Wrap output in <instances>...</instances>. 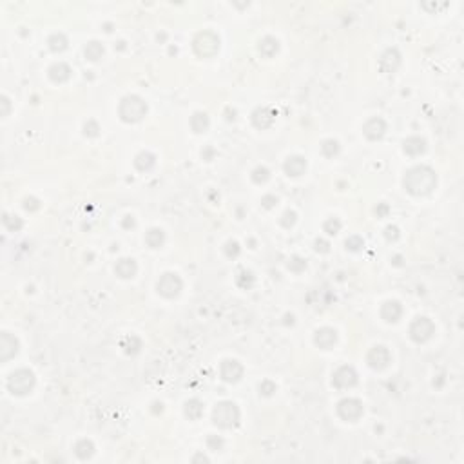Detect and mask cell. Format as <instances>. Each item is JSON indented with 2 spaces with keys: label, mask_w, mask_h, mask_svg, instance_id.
I'll list each match as a JSON object with an SVG mask.
<instances>
[{
  "label": "cell",
  "mask_w": 464,
  "mask_h": 464,
  "mask_svg": "<svg viewBox=\"0 0 464 464\" xmlns=\"http://www.w3.org/2000/svg\"><path fill=\"white\" fill-rule=\"evenodd\" d=\"M145 243L151 247V249H160L161 245L165 243V232L161 229H151L149 232L145 234Z\"/></svg>",
  "instance_id": "25"
},
{
  "label": "cell",
  "mask_w": 464,
  "mask_h": 464,
  "mask_svg": "<svg viewBox=\"0 0 464 464\" xmlns=\"http://www.w3.org/2000/svg\"><path fill=\"white\" fill-rule=\"evenodd\" d=\"M250 178H252L254 183L261 185L265 183V181L270 178V171L267 169V167H263V165H259V167H256V169L252 171V174H250Z\"/></svg>",
  "instance_id": "33"
},
{
  "label": "cell",
  "mask_w": 464,
  "mask_h": 464,
  "mask_svg": "<svg viewBox=\"0 0 464 464\" xmlns=\"http://www.w3.org/2000/svg\"><path fill=\"white\" fill-rule=\"evenodd\" d=\"M295 219H298V214H295L294 211H290V209H288V211L283 212V216H281L280 223H281V227H285V229H290V227H294Z\"/></svg>",
  "instance_id": "37"
},
{
  "label": "cell",
  "mask_w": 464,
  "mask_h": 464,
  "mask_svg": "<svg viewBox=\"0 0 464 464\" xmlns=\"http://www.w3.org/2000/svg\"><path fill=\"white\" fill-rule=\"evenodd\" d=\"M323 230H325L328 236H336L341 230V221L338 218H328L325 223H323Z\"/></svg>",
  "instance_id": "34"
},
{
  "label": "cell",
  "mask_w": 464,
  "mask_h": 464,
  "mask_svg": "<svg viewBox=\"0 0 464 464\" xmlns=\"http://www.w3.org/2000/svg\"><path fill=\"white\" fill-rule=\"evenodd\" d=\"M338 415L346 422H356L363 415V403L356 397H345L338 403Z\"/></svg>",
  "instance_id": "7"
},
{
  "label": "cell",
  "mask_w": 464,
  "mask_h": 464,
  "mask_svg": "<svg viewBox=\"0 0 464 464\" xmlns=\"http://www.w3.org/2000/svg\"><path fill=\"white\" fill-rule=\"evenodd\" d=\"M366 361H368V366L374 370H384L390 364L392 361V354L390 350L386 348V346H374L372 350L368 352V356H366Z\"/></svg>",
  "instance_id": "10"
},
{
  "label": "cell",
  "mask_w": 464,
  "mask_h": 464,
  "mask_svg": "<svg viewBox=\"0 0 464 464\" xmlns=\"http://www.w3.org/2000/svg\"><path fill=\"white\" fill-rule=\"evenodd\" d=\"M75 453H77L78 459L85 460L95 453V444H92L89 439H80V441L75 444Z\"/></svg>",
  "instance_id": "26"
},
{
  "label": "cell",
  "mask_w": 464,
  "mask_h": 464,
  "mask_svg": "<svg viewBox=\"0 0 464 464\" xmlns=\"http://www.w3.org/2000/svg\"><path fill=\"white\" fill-rule=\"evenodd\" d=\"M2 223H4V227L9 230V232H18V230L24 227L22 218H18V216L4 214V218H2Z\"/></svg>",
  "instance_id": "32"
},
{
  "label": "cell",
  "mask_w": 464,
  "mask_h": 464,
  "mask_svg": "<svg viewBox=\"0 0 464 464\" xmlns=\"http://www.w3.org/2000/svg\"><path fill=\"white\" fill-rule=\"evenodd\" d=\"M276 203H277V198L274 194H267V196H263V198H261V205H263L265 209L276 207Z\"/></svg>",
  "instance_id": "43"
},
{
  "label": "cell",
  "mask_w": 464,
  "mask_h": 464,
  "mask_svg": "<svg viewBox=\"0 0 464 464\" xmlns=\"http://www.w3.org/2000/svg\"><path fill=\"white\" fill-rule=\"evenodd\" d=\"M209 125H211V120H209L207 113L198 111L191 116V129L194 131V133H198V135L205 133V131L209 129Z\"/></svg>",
  "instance_id": "24"
},
{
  "label": "cell",
  "mask_w": 464,
  "mask_h": 464,
  "mask_svg": "<svg viewBox=\"0 0 464 464\" xmlns=\"http://www.w3.org/2000/svg\"><path fill=\"white\" fill-rule=\"evenodd\" d=\"M219 374L227 383H238L243 377V366L236 359H225L219 366Z\"/></svg>",
  "instance_id": "11"
},
{
  "label": "cell",
  "mask_w": 464,
  "mask_h": 464,
  "mask_svg": "<svg viewBox=\"0 0 464 464\" xmlns=\"http://www.w3.org/2000/svg\"><path fill=\"white\" fill-rule=\"evenodd\" d=\"M314 245H315V250L321 254H326L330 250V243L326 242V239H315Z\"/></svg>",
  "instance_id": "45"
},
{
  "label": "cell",
  "mask_w": 464,
  "mask_h": 464,
  "mask_svg": "<svg viewBox=\"0 0 464 464\" xmlns=\"http://www.w3.org/2000/svg\"><path fill=\"white\" fill-rule=\"evenodd\" d=\"M225 256L230 257V259H236V257L239 256V252H242V249H239L238 242H227L225 243Z\"/></svg>",
  "instance_id": "38"
},
{
  "label": "cell",
  "mask_w": 464,
  "mask_h": 464,
  "mask_svg": "<svg viewBox=\"0 0 464 464\" xmlns=\"http://www.w3.org/2000/svg\"><path fill=\"white\" fill-rule=\"evenodd\" d=\"M288 269H290L292 272H303V270L307 269V261L300 256H294V257H290V261H288Z\"/></svg>",
  "instance_id": "35"
},
{
  "label": "cell",
  "mask_w": 464,
  "mask_h": 464,
  "mask_svg": "<svg viewBox=\"0 0 464 464\" xmlns=\"http://www.w3.org/2000/svg\"><path fill=\"white\" fill-rule=\"evenodd\" d=\"M185 415H187L191 421H198V419L203 415V404H201V401H198V399L187 401V404H185Z\"/></svg>",
  "instance_id": "28"
},
{
  "label": "cell",
  "mask_w": 464,
  "mask_h": 464,
  "mask_svg": "<svg viewBox=\"0 0 464 464\" xmlns=\"http://www.w3.org/2000/svg\"><path fill=\"white\" fill-rule=\"evenodd\" d=\"M363 133H364V136L368 140H372V142L381 140L384 136V133H386V122H384L383 118H379V116H374V118H370L368 122L363 125Z\"/></svg>",
  "instance_id": "13"
},
{
  "label": "cell",
  "mask_w": 464,
  "mask_h": 464,
  "mask_svg": "<svg viewBox=\"0 0 464 464\" xmlns=\"http://www.w3.org/2000/svg\"><path fill=\"white\" fill-rule=\"evenodd\" d=\"M314 343L315 346H319L321 350H330L332 346L338 343V332L334 328H330V326H323L315 332L314 336Z\"/></svg>",
  "instance_id": "14"
},
{
  "label": "cell",
  "mask_w": 464,
  "mask_h": 464,
  "mask_svg": "<svg viewBox=\"0 0 464 464\" xmlns=\"http://www.w3.org/2000/svg\"><path fill=\"white\" fill-rule=\"evenodd\" d=\"M122 346H123V350H125V354L135 356V354H138L140 348H142V339L136 338V336H127V338L122 341Z\"/></svg>",
  "instance_id": "30"
},
{
  "label": "cell",
  "mask_w": 464,
  "mask_h": 464,
  "mask_svg": "<svg viewBox=\"0 0 464 464\" xmlns=\"http://www.w3.org/2000/svg\"><path fill=\"white\" fill-rule=\"evenodd\" d=\"M207 446H209V450H212V452H218V450L223 448V439L218 437V435H209Z\"/></svg>",
  "instance_id": "40"
},
{
  "label": "cell",
  "mask_w": 464,
  "mask_h": 464,
  "mask_svg": "<svg viewBox=\"0 0 464 464\" xmlns=\"http://www.w3.org/2000/svg\"><path fill=\"white\" fill-rule=\"evenodd\" d=\"M118 115H120V118H122L123 122H127V123L140 122V120L147 115V104L143 102L142 96L129 95V96H125L122 102H120Z\"/></svg>",
  "instance_id": "2"
},
{
  "label": "cell",
  "mask_w": 464,
  "mask_h": 464,
  "mask_svg": "<svg viewBox=\"0 0 464 464\" xmlns=\"http://www.w3.org/2000/svg\"><path fill=\"white\" fill-rule=\"evenodd\" d=\"M192 47H194V53L200 58H211L218 53L219 39L212 31H201L192 40Z\"/></svg>",
  "instance_id": "5"
},
{
  "label": "cell",
  "mask_w": 464,
  "mask_h": 464,
  "mask_svg": "<svg viewBox=\"0 0 464 464\" xmlns=\"http://www.w3.org/2000/svg\"><path fill=\"white\" fill-rule=\"evenodd\" d=\"M332 384L339 390H346V388H354L357 384V372L345 364V366H339L334 374H332Z\"/></svg>",
  "instance_id": "9"
},
{
  "label": "cell",
  "mask_w": 464,
  "mask_h": 464,
  "mask_svg": "<svg viewBox=\"0 0 464 464\" xmlns=\"http://www.w3.org/2000/svg\"><path fill=\"white\" fill-rule=\"evenodd\" d=\"M0 104H2V107H4V109H2V116H8L9 115V105H11V104H9L8 96H2V102H0Z\"/></svg>",
  "instance_id": "47"
},
{
  "label": "cell",
  "mask_w": 464,
  "mask_h": 464,
  "mask_svg": "<svg viewBox=\"0 0 464 464\" xmlns=\"http://www.w3.org/2000/svg\"><path fill=\"white\" fill-rule=\"evenodd\" d=\"M71 67L64 62H57L49 67V78L54 82V84H64L71 78Z\"/></svg>",
  "instance_id": "19"
},
{
  "label": "cell",
  "mask_w": 464,
  "mask_h": 464,
  "mask_svg": "<svg viewBox=\"0 0 464 464\" xmlns=\"http://www.w3.org/2000/svg\"><path fill=\"white\" fill-rule=\"evenodd\" d=\"M84 53H85V58H87V60L96 62L104 57V46H102L98 40H91V42L85 46Z\"/></svg>",
  "instance_id": "27"
},
{
  "label": "cell",
  "mask_w": 464,
  "mask_h": 464,
  "mask_svg": "<svg viewBox=\"0 0 464 464\" xmlns=\"http://www.w3.org/2000/svg\"><path fill=\"white\" fill-rule=\"evenodd\" d=\"M39 207H40V203H39L36 198H26V200H24V209H26V211L33 212V211H36Z\"/></svg>",
  "instance_id": "44"
},
{
  "label": "cell",
  "mask_w": 464,
  "mask_h": 464,
  "mask_svg": "<svg viewBox=\"0 0 464 464\" xmlns=\"http://www.w3.org/2000/svg\"><path fill=\"white\" fill-rule=\"evenodd\" d=\"M153 406H154V414H158V412L161 414V410H163V404L161 403H154Z\"/></svg>",
  "instance_id": "49"
},
{
  "label": "cell",
  "mask_w": 464,
  "mask_h": 464,
  "mask_svg": "<svg viewBox=\"0 0 464 464\" xmlns=\"http://www.w3.org/2000/svg\"><path fill=\"white\" fill-rule=\"evenodd\" d=\"M181 288H183V281L174 272H165L156 283L158 294L163 295V298H169V300L171 298H176L181 292Z\"/></svg>",
  "instance_id": "6"
},
{
  "label": "cell",
  "mask_w": 464,
  "mask_h": 464,
  "mask_svg": "<svg viewBox=\"0 0 464 464\" xmlns=\"http://www.w3.org/2000/svg\"><path fill=\"white\" fill-rule=\"evenodd\" d=\"M154 163H156V156H154L153 153H149V151H142V153H138L135 158V167L138 171H142V173L151 171L154 167Z\"/></svg>",
  "instance_id": "23"
},
{
  "label": "cell",
  "mask_w": 464,
  "mask_h": 464,
  "mask_svg": "<svg viewBox=\"0 0 464 464\" xmlns=\"http://www.w3.org/2000/svg\"><path fill=\"white\" fill-rule=\"evenodd\" d=\"M257 49H259V53L263 54V57L272 58V57H276L277 51H280V42H277V39H274V36H265V39L259 40Z\"/></svg>",
  "instance_id": "22"
},
{
  "label": "cell",
  "mask_w": 464,
  "mask_h": 464,
  "mask_svg": "<svg viewBox=\"0 0 464 464\" xmlns=\"http://www.w3.org/2000/svg\"><path fill=\"white\" fill-rule=\"evenodd\" d=\"M35 374L27 368H20L16 372H13L8 379V390L13 395H26L35 388Z\"/></svg>",
  "instance_id": "4"
},
{
  "label": "cell",
  "mask_w": 464,
  "mask_h": 464,
  "mask_svg": "<svg viewBox=\"0 0 464 464\" xmlns=\"http://www.w3.org/2000/svg\"><path fill=\"white\" fill-rule=\"evenodd\" d=\"M16 352H18V339L9 332H2L0 334V361L6 363L11 357H15Z\"/></svg>",
  "instance_id": "12"
},
{
  "label": "cell",
  "mask_w": 464,
  "mask_h": 464,
  "mask_svg": "<svg viewBox=\"0 0 464 464\" xmlns=\"http://www.w3.org/2000/svg\"><path fill=\"white\" fill-rule=\"evenodd\" d=\"M404 189L414 196H426L434 191L437 185V174L434 169H430L428 165H417L412 167L404 174Z\"/></svg>",
  "instance_id": "1"
},
{
  "label": "cell",
  "mask_w": 464,
  "mask_h": 464,
  "mask_svg": "<svg viewBox=\"0 0 464 464\" xmlns=\"http://www.w3.org/2000/svg\"><path fill=\"white\" fill-rule=\"evenodd\" d=\"M98 131H100V127H98V123H96L95 120H89V122L84 125L85 136H98Z\"/></svg>",
  "instance_id": "41"
},
{
  "label": "cell",
  "mask_w": 464,
  "mask_h": 464,
  "mask_svg": "<svg viewBox=\"0 0 464 464\" xmlns=\"http://www.w3.org/2000/svg\"><path fill=\"white\" fill-rule=\"evenodd\" d=\"M339 149H341V147H339V142L338 140H325V142L321 143V153L325 154L326 158H334V156H338L339 154Z\"/></svg>",
  "instance_id": "31"
},
{
  "label": "cell",
  "mask_w": 464,
  "mask_h": 464,
  "mask_svg": "<svg viewBox=\"0 0 464 464\" xmlns=\"http://www.w3.org/2000/svg\"><path fill=\"white\" fill-rule=\"evenodd\" d=\"M403 149L408 156H419V154H422L426 151V142L421 136H410V138L404 140Z\"/></svg>",
  "instance_id": "21"
},
{
  "label": "cell",
  "mask_w": 464,
  "mask_h": 464,
  "mask_svg": "<svg viewBox=\"0 0 464 464\" xmlns=\"http://www.w3.org/2000/svg\"><path fill=\"white\" fill-rule=\"evenodd\" d=\"M376 214H377V218H383V216H386L388 214V205L386 203H379L376 207Z\"/></svg>",
  "instance_id": "46"
},
{
  "label": "cell",
  "mask_w": 464,
  "mask_h": 464,
  "mask_svg": "<svg viewBox=\"0 0 464 464\" xmlns=\"http://www.w3.org/2000/svg\"><path fill=\"white\" fill-rule=\"evenodd\" d=\"M283 169L285 173L288 174V176H301V174L307 171V160H305L303 156H300V154H295V156H288L287 161H285L283 165Z\"/></svg>",
  "instance_id": "18"
},
{
  "label": "cell",
  "mask_w": 464,
  "mask_h": 464,
  "mask_svg": "<svg viewBox=\"0 0 464 464\" xmlns=\"http://www.w3.org/2000/svg\"><path fill=\"white\" fill-rule=\"evenodd\" d=\"M115 272L122 280H131V277H135L136 272H138V265H136V261L133 257H122V259L116 261Z\"/></svg>",
  "instance_id": "17"
},
{
  "label": "cell",
  "mask_w": 464,
  "mask_h": 464,
  "mask_svg": "<svg viewBox=\"0 0 464 464\" xmlns=\"http://www.w3.org/2000/svg\"><path fill=\"white\" fill-rule=\"evenodd\" d=\"M384 238H386L388 242H395V239L399 238V229L394 225L386 227V229H384Z\"/></svg>",
  "instance_id": "42"
},
{
  "label": "cell",
  "mask_w": 464,
  "mask_h": 464,
  "mask_svg": "<svg viewBox=\"0 0 464 464\" xmlns=\"http://www.w3.org/2000/svg\"><path fill=\"white\" fill-rule=\"evenodd\" d=\"M401 65V54L397 49H386L379 58V69L383 73H394Z\"/></svg>",
  "instance_id": "15"
},
{
  "label": "cell",
  "mask_w": 464,
  "mask_h": 464,
  "mask_svg": "<svg viewBox=\"0 0 464 464\" xmlns=\"http://www.w3.org/2000/svg\"><path fill=\"white\" fill-rule=\"evenodd\" d=\"M345 247H346V250L357 252V250H361L364 247V242H363V238H359V236H350V238H346Z\"/></svg>",
  "instance_id": "36"
},
{
  "label": "cell",
  "mask_w": 464,
  "mask_h": 464,
  "mask_svg": "<svg viewBox=\"0 0 464 464\" xmlns=\"http://www.w3.org/2000/svg\"><path fill=\"white\" fill-rule=\"evenodd\" d=\"M435 332V325L428 318H415L410 325V338L415 343H426Z\"/></svg>",
  "instance_id": "8"
},
{
  "label": "cell",
  "mask_w": 464,
  "mask_h": 464,
  "mask_svg": "<svg viewBox=\"0 0 464 464\" xmlns=\"http://www.w3.org/2000/svg\"><path fill=\"white\" fill-rule=\"evenodd\" d=\"M276 120V113L269 107V105H263V107H257L256 111L252 113V123L257 127V129H267L270 127Z\"/></svg>",
  "instance_id": "16"
},
{
  "label": "cell",
  "mask_w": 464,
  "mask_h": 464,
  "mask_svg": "<svg viewBox=\"0 0 464 464\" xmlns=\"http://www.w3.org/2000/svg\"><path fill=\"white\" fill-rule=\"evenodd\" d=\"M276 383H274V381H270V379H265V381H261L259 383V394L261 395H267V397H269V395H272L274 392H276Z\"/></svg>",
  "instance_id": "39"
},
{
  "label": "cell",
  "mask_w": 464,
  "mask_h": 464,
  "mask_svg": "<svg viewBox=\"0 0 464 464\" xmlns=\"http://www.w3.org/2000/svg\"><path fill=\"white\" fill-rule=\"evenodd\" d=\"M401 315H403V307L397 301H386V303L381 307V318L386 323H395L399 321Z\"/></svg>",
  "instance_id": "20"
},
{
  "label": "cell",
  "mask_w": 464,
  "mask_h": 464,
  "mask_svg": "<svg viewBox=\"0 0 464 464\" xmlns=\"http://www.w3.org/2000/svg\"><path fill=\"white\" fill-rule=\"evenodd\" d=\"M47 44H49V49L53 51V53H62V51L67 49V36L62 35V33H54V35L49 36V40H47Z\"/></svg>",
  "instance_id": "29"
},
{
  "label": "cell",
  "mask_w": 464,
  "mask_h": 464,
  "mask_svg": "<svg viewBox=\"0 0 464 464\" xmlns=\"http://www.w3.org/2000/svg\"><path fill=\"white\" fill-rule=\"evenodd\" d=\"M194 460H205V462H207L209 459H207V457H205V455H196V457H194Z\"/></svg>",
  "instance_id": "50"
},
{
  "label": "cell",
  "mask_w": 464,
  "mask_h": 464,
  "mask_svg": "<svg viewBox=\"0 0 464 464\" xmlns=\"http://www.w3.org/2000/svg\"><path fill=\"white\" fill-rule=\"evenodd\" d=\"M212 421L219 428H234L239 422V408L232 401H221L216 404L214 412H212Z\"/></svg>",
  "instance_id": "3"
},
{
  "label": "cell",
  "mask_w": 464,
  "mask_h": 464,
  "mask_svg": "<svg viewBox=\"0 0 464 464\" xmlns=\"http://www.w3.org/2000/svg\"><path fill=\"white\" fill-rule=\"evenodd\" d=\"M122 225L125 227V229H129V227H131V229H133V227L136 225V223H135V218H133V216H125V218H123V221H122Z\"/></svg>",
  "instance_id": "48"
}]
</instances>
